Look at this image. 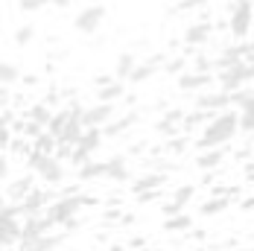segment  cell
Wrapping results in <instances>:
<instances>
[{"mask_svg":"<svg viewBox=\"0 0 254 251\" xmlns=\"http://www.w3.org/2000/svg\"><path fill=\"white\" fill-rule=\"evenodd\" d=\"M237 114H240V131L252 134V131H254V97H252L249 102H246V105H243V108H240Z\"/></svg>","mask_w":254,"mask_h":251,"instance_id":"27","label":"cell"},{"mask_svg":"<svg viewBox=\"0 0 254 251\" xmlns=\"http://www.w3.org/2000/svg\"><path fill=\"white\" fill-rule=\"evenodd\" d=\"M0 97H3V91H0Z\"/></svg>","mask_w":254,"mask_h":251,"instance_id":"49","label":"cell"},{"mask_svg":"<svg viewBox=\"0 0 254 251\" xmlns=\"http://www.w3.org/2000/svg\"><path fill=\"white\" fill-rule=\"evenodd\" d=\"M32 38H35V29L26 24V26H21L18 32H15V41L21 44V47H26V44H32Z\"/></svg>","mask_w":254,"mask_h":251,"instance_id":"35","label":"cell"},{"mask_svg":"<svg viewBox=\"0 0 254 251\" xmlns=\"http://www.w3.org/2000/svg\"><path fill=\"white\" fill-rule=\"evenodd\" d=\"M53 0H18V9L21 12H38V9H44V6H50Z\"/></svg>","mask_w":254,"mask_h":251,"instance_id":"34","label":"cell"},{"mask_svg":"<svg viewBox=\"0 0 254 251\" xmlns=\"http://www.w3.org/2000/svg\"><path fill=\"white\" fill-rule=\"evenodd\" d=\"M254 82V62H231L225 67H219V85H222V91H243V88H249Z\"/></svg>","mask_w":254,"mask_h":251,"instance_id":"3","label":"cell"},{"mask_svg":"<svg viewBox=\"0 0 254 251\" xmlns=\"http://www.w3.org/2000/svg\"><path fill=\"white\" fill-rule=\"evenodd\" d=\"M225 207H231V199H228V196H213V199L202 201L199 213H202V216H216V213H222Z\"/></svg>","mask_w":254,"mask_h":251,"instance_id":"24","label":"cell"},{"mask_svg":"<svg viewBox=\"0 0 254 251\" xmlns=\"http://www.w3.org/2000/svg\"><path fill=\"white\" fill-rule=\"evenodd\" d=\"M240 251H254V249H240Z\"/></svg>","mask_w":254,"mask_h":251,"instance_id":"47","label":"cell"},{"mask_svg":"<svg viewBox=\"0 0 254 251\" xmlns=\"http://www.w3.org/2000/svg\"><path fill=\"white\" fill-rule=\"evenodd\" d=\"M6 251H15V249H6Z\"/></svg>","mask_w":254,"mask_h":251,"instance_id":"48","label":"cell"},{"mask_svg":"<svg viewBox=\"0 0 254 251\" xmlns=\"http://www.w3.org/2000/svg\"><path fill=\"white\" fill-rule=\"evenodd\" d=\"M207 38H210V21H193V24L184 29V41L187 44H193V47H199V44H207Z\"/></svg>","mask_w":254,"mask_h":251,"instance_id":"15","label":"cell"},{"mask_svg":"<svg viewBox=\"0 0 254 251\" xmlns=\"http://www.w3.org/2000/svg\"><path fill=\"white\" fill-rule=\"evenodd\" d=\"M56 149H59V140L53 137L50 131H41L35 137V143H32V152H41V155H56Z\"/></svg>","mask_w":254,"mask_h":251,"instance_id":"25","label":"cell"},{"mask_svg":"<svg viewBox=\"0 0 254 251\" xmlns=\"http://www.w3.org/2000/svg\"><path fill=\"white\" fill-rule=\"evenodd\" d=\"M53 201V193L47 190H41V187H32L29 193H26L24 199L18 201V207H21V216H41L44 210H47V204Z\"/></svg>","mask_w":254,"mask_h":251,"instance_id":"7","label":"cell"},{"mask_svg":"<svg viewBox=\"0 0 254 251\" xmlns=\"http://www.w3.org/2000/svg\"><path fill=\"white\" fill-rule=\"evenodd\" d=\"M246 176H249V178H254V164H249V167H246Z\"/></svg>","mask_w":254,"mask_h":251,"instance_id":"45","label":"cell"},{"mask_svg":"<svg viewBox=\"0 0 254 251\" xmlns=\"http://www.w3.org/2000/svg\"><path fill=\"white\" fill-rule=\"evenodd\" d=\"M6 146H12V128H9L6 117H0V152L6 149Z\"/></svg>","mask_w":254,"mask_h":251,"instance_id":"33","label":"cell"},{"mask_svg":"<svg viewBox=\"0 0 254 251\" xmlns=\"http://www.w3.org/2000/svg\"><path fill=\"white\" fill-rule=\"evenodd\" d=\"M6 176H9V158H6V155L0 152V181H3Z\"/></svg>","mask_w":254,"mask_h":251,"instance_id":"40","label":"cell"},{"mask_svg":"<svg viewBox=\"0 0 254 251\" xmlns=\"http://www.w3.org/2000/svg\"><path fill=\"white\" fill-rule=\"evenodd\" d=\"M134 67H137V59H134L131 53H123V56L117 59V64H114V76H117L120 82H123V79H131Z\"/></svg>","mask_w":254,"mask_h":251,"instance_id":"21","label":"cell"},{"mask_svg":"<svg viewBox=\"0 0 254 251\" xmlns=\"http://www.w3.org/2000/svg\"><path fill=\"white\" fill-rule=\"evenodd\" d=\"M108 251H126V246H120V243H114V246H108Z\"/></svg>","mask_w":254,"mask_h":251,"instance_id":"44","label":"cell"},{"mask_svg":"<svg viewBox=\"0 0 254 251\" xmlns=\"http://www.w3.org/2000/svg\"><path fill=\"white\" fill-rule=\"evenodd\" d=\"M64 237H67L64 231H62V234H53V231H50V234H44V237H38V240L18 243V246H21L18 251H56L62 243H64Z\"/></svg>","mask_w":254,"mask_h":251,"instance_id":"12","label":"cell"},{"mask_svg":"<svg viewBox=\"0 0 254 251\" xmlns=\"http://www.w3.org/2000/svg\"><path fill=\"white\" fill-rule=\"evenodd\" d=\"M196 108L207 111V114H219V111H228L231 108V94L228 91H202L196 97Z\"/></svg>","mask_w":254,"mask_h":251,"instance_id":"10","label":"cell"},{"mask_svg":"<svg viewBox=\"0 0 254 251\" xmlns=\"http://www.w3.org/2000/svg\"><path fill=\"white\" fill-rule=\"evenodd\" d=\"M29 170L41 178L44 184H62L64 181V161H59L56 155H41V152H29Z\"/></svg>","mask_w":254,"mask_h":251,"instance_id":"4","label":"cell"},{"mask_svg":"<svg viewBox=\"0 0 254 251\" xmlns=\"http://www.w3.org/2000/svg\"><path fill=\"white\" fill-rule=\"evenodd\" d=\"M193 196H196V184H184V187H178L176 193H173V201H176L178 207H184Z\"/></svg>","mask_w":254,"mask_h":251,"instance_id":"32","label":"cell"},{"mask_svg":"<svg viewBox=\"0 0 254 251\" xmlns=\"http://www.w3.org/2000/svg\"><path fill=\"white\" fill-rule=\"evenodd\" d=\"M21 79V70L12 64V62H3L0 59V88H6V85H15Z\"/></svg>","mask_w":254,"mask_h":251,"instance_id":"29","label":"cell"},{"mask_svg":"<svg viewBox=\"0 0 254 251\" xmlns=\"http://www.w3.org/2000/svg\"><path fill=\"white\" fill-rule=\"evenodd\" d=\"M79 181H94V178H105V161H85L79 167Z\"/></svg>","mask_w":254,"mask_h":251,"instance_id":"18","label":"cell"},{"mask_svg":"<svg viewBox=\"0 0 254 251\" xmlns=\"http://www.w3.org/2000/svg\"><path fill=\"white\" fill-rule=\"evenodd\" d=\"M155 251H161V249H155Z\"/></svg>","mask_w":254,"mask_h":251,"instance_id":"50","label":"cell"},{"mask_svg":"<svg viewBox=\"0 0 254 251\" xmlns=\"http://www.w3.org/2000/svg\"><path fill=\"white\" fill-rule=\"evenodd\" d=\"M67 117H70V108L53 111V120H50V126H47V131H50L53 137H59V134H62V128H64V123H67Z\"/></svg>","mask_w":254,"mask_h":251,"instance_id":"30","label":"cell"},{"mask_svg":"<svg viewBox=\"0 0 254 251\" xmlns=\"http://www.w3.org/2000/svg\"><path fill=\"white\" fill-rule=\"evenodd\" d=\"M207 0H178L173 12H193V9H204Z\"/></svg>","mask_w":254,"mask_h":251,"instance_id":"36","label":"cell"},{"mask_svg":"<svg viewBox=\"0 0 254 251\" xmlns=\"http://www.w3.org/2000/svg\"><path fill=\"white\" fill-rule=\"evenodd\" d=\"M105 178L108 181H117V184H123L131 178L128 173V161L123 155H111V158H105Z\"/></svg>","mask_w":254,"mask_h":251,"instance_id":"13","label":"cell"},{"mask_svg":"<svg viewBox=\"0 0 254 251\" xmlns=\"http://www.w3.org/2000/svg\"><path fill=\"white\" fill-rule=\"evenodd\" d=\"M53 225L47 222V216L41 213V216H26L24 225H21V243H29V240H38V237H44V234H50Z\"/></svg>","mask_w":254,"mask_h":251,"instance_id":"11","label":"cell"},{"mask_svg":"<svg viewBox=\"0 0 254 251\" xmlns=\"http://www.w3.org/2000/svg\"><path fill=\"white\" fill-rule=\"evenodd\" d=\"M114 117H117L114 114V102H97V105L85 108L82 123H85V128H105Z\"/></svg>","mask_w":254,"mask_h":251,"instance_id":"9","label":"cell"},{"mask_svg":"<svg viewBox=\"0 0 254 251\" xmlns=\"http://www.w3.org/2000/svg\"><path fill=\"white\" fill-rule=\"evenodd\" d=\"M210 85V73H199V70H184L178 79L181 91H204Z\"/></svg>","mask_w":254,"mask_h":251,"instance_id":"16","label":"cell"},{"mask_svg":"<svg viewBox=\"0 0 254 251\" xmlns=\"http://www.w3.org/2000/svg\"><path fill=\"white\" fill-rule=\"evenodd\" d=\"M158 64H164V59H149V62H143V64H137L134 67V73H131V79L128 82H146V79H152L155 70H158Z\"/></svg>","mask_w":254,"mask_h":251,"instance_id":"20","label":"cell"},{"mask_svg":"<svg viewBox=\"0 0 254 251\" xmlns=\"http://www.w3.org/2000/svg\"><path fill=\"white\" fill-rule=\"evenodd\" d=\"M29 190H32V176H24V178H18V181H12V184H9L6 196L12 199V204H18V201L24 199Z\"/></svg>","mask_w":254,"mask_h":251,"instance_id":"19","label":"cell"},{"mask_svg":"<svg viewBox=\"0 0 254 251\" xmlns=\"http://www.w3.org/2000/svg\"><path fill=\"white\" fill-rule=\"evenodd\" d=\"M190 228H193V219H190L187 213H178V216L164 219V231H167V234H181V231H190Z\"/></svg>","mask_w":254,"mask_h":251,"instance_id":"26","label":"cell"},{"mask_svg":"<svg viewBox=\"0 0 254 251\" xmlns=\"http://www.w3.org/2000/svg\"><path fill=\"white\" fill-rule=\"evenodd\" d=\"M243 210H254V199H246V201H243Z\"/></svg>","mask_w":254,"mask_h":251,"instance_id":"43","label":"cell"},{"mask_svg":"<svg viewBox=\"0 0 254 251\" xmlns=\"http://www.w3.org/2000/svg\"><path fill=\"white\" fill-rule=\"evenodd\" d=\"M29 120H32L35 126H41V128H47L50 120H53V111L47 108V105H35V108L29 111Z\"/></svg>","mask_w":254,"mask_h":251,"instance_id":"31","label":"cell"},{"mask_svg":"<svg viewBox=\"0 0 254 251\" xmlns=\"http://www.w3.org/2000/svg\"><path fill=\"white\" fill-rule=\"evenodd\" d=\"M120 97H123V82H108V85H102L97 91V100L100 102H114Z\"/></svg>","mask_w":254,"mask_h":251,"instance_id":"28","label":"cell"},{"mask_svg":"<svg viewBox=\"0 0 254 251\" xmlns=\"http://www.w3.org/2000/svg\"><path fill=\"white\" fill-rule=\"evenodd\" d=\"M158 199H161V190H149V193L137 196V204H149V201H158Z\"/></svg>","mask_w":254,"mask_h":251,"instance_id":"38","label":"cell"},{"mask_svg":"<svg viewBox=\"0 0 254 251\" xmlns=\"http://www.w3.org/2000/svg\"><path fill=\"white\" fill-rule=\"evenodd\" d=\"M0 207H6V199H3V193H0Z\"/></svg>","mask_w":254,"mask_h":251,"instance_id":"46","label":"cell"},{"mask_svg":"<svg viewBox=\"0 0 254 251\" xmlns=\"http://www.w3.org/2000/svg\"><path fill=\"white\" fill-rule=\"evenodd\" d=\"M184 67H187V62H184V59H173V62L167 64V73H181Z\"/></svg>","mask_w":254,"mask_h":251,"instance_id":"39","label":"cell"},{"mask_svg":"<svg viewBox=\"0 0 254 251\" xmlns=\"http://www.w3.org/2000/svg\"><path fill=\"white\" fill-rule=\"evenodd\" d=\"M161 213L170 219V216H178V213H184V207H178L176 201L170 199V201H164V204H161Z\"/></svg>","mask_w":254,"mask_h":251,"instance_id":"37","label":"cell"},{"mask_svg":"<svg viewBox=\"0 0 254 251\" xmlns=\"http://www.w3.org/2000/svg\"><path fill=\"white\" fill-rule=\"evenodd\" d=\"M21 225H24V216H21V207L18 204H6L0 207V249H15L21 243Z\"/></svg>","mask_w":254,"mask_h":251,"instance_id":"5","label":"cell"},{"mask_svg":"<svg viewBox=\"0 0 254 251\" xmlns=\"http://www.w3.org/2000/svg\"><path fill=\"white\" fill-rule=\"evenodd\" d=\"M134 120H137V114H126V117H120V120L114 117L111 123L105 126V134H108V137H120V134H126L128 128L134 126Z\"/></svg>","mask_w":254,"mask_h":251,"instance_id":"22","label":"cell"},{"mask_svg":"<svg viewBox=\"0 0 254 251\" xmlns=\"http://www.w3.org/2000/svg\"><path fill=\"white\" fill-rule=\"evenodd\" d=\"M143 243H146V240H143V237H134V240H128V249H140V246H143Z\"/></svg>","mask_w":254,"mask_h":251,"instance_id":"41","label":"cell"},{"mask_svg":"<svg viewBox=\"0 0 254 251\" xmlns=\"http://www.w3.org/2000/svg\"><path fill=\"white\" fill-rule=\"evenodd\" d=\"M237 131H240V114L228 108V111H219V114H213L204 128L199 131V140H196V146L199 152L204 149H222L225 143H231L234 137H237Z\"/></svg>","mask_w":254,"mask_h":251,"instance_id":"1","label":"cell"},{"mask_svg":"<svg viewBox=\"0 0 254 251\" xmlns=\"http://www.w3.org/2000/svg\"><path fill=\"white\" fill-rule=\"evenodd\" d=\"M222 161H225V152L222 149H204V152H199V158H196V167H199V170H216Z\"/></svg>","mask_w":254,"mask_h":251,"instance_id":"17","label":"cell"},{"mask_svg":"<svg viewBox=\"0 0 254 251\" xmlns=\"http://www.w3.org/2000/svg\"><path fill=\"white\" fill-rule=\"evenodd\" d=\"M164 184H167L164 173H146V176H137L131 181V190H134V196H140V193H149V190H161Z\"/></svg>","mask_w":254,"mask_h":251,"instance_id":"14","label":"cell"},{"mask_svg":"<svg viewBox=\"0 0 254 251\" xmlns=\"http://www.w3.org/2000/svg\"><path fill=\"white\" fill-rule=\"evenodd\" d=\"M228 29L237 41H246L254 29V3L252 0H234L228 15Z\"/></svg>","mask_w":254,"mask_h":251,"instance_id":"6","label":"cell"},{"mask_svg":"<svg viewBox=\"0 0 254 251\" xmlns=\"http://www.w3.org/2000/svg\"><path fill=\"white\" fill-rule=\"evenodd\" d=\"M88 204H100V199H94V196H82V193H64V196H59V199H53L50 204H47L44 216H47V222H50L53 228H62L64 222L76 219L79 210L88 207Z\"/></svg>","mask_w":254,"mask_h":251,"instance_id":"2","label":"cell"},{"mask_svg":"<svg viewBox=\"0 0 254 251\" xmlns=\"http://www.w3.org/2000/svg\"><path fill=\"white\" fill-rule=\"evenodd\" d=\"M181 126H184V114H181V111H167L164 120L158 123V131H161V134H176Z\"/></svg>","mask_w":254,"mask_h":251,"instance_id":"23","label":"cell"},{"mask_svg":"<svg viewBox=\"0 0 254 251\" xmlns=\"http://www.w3.org/2000/svg\"><path fill=\"white\" fill-rule=\"evenodd\" d=\"M67 3L70 0H53V6H59V9H67Z\"/></svg>","mask_w":254,"mask_h":251,"instance_id":"42","label":"cell"},{"mask_svg":"<svg viewBox=\"0 0 254 251\" xmlns=\"http://www.w3.org/2000/svg\"><path fill=\"white\" fill-rule=\"evenodd\" d=\"M102 21H105V6H100V3H91V6H85V9L76 15L73 26H76L82 35H91V32H97V29H100Z\"/></svg>","mask_w":254,"mask_h":251,"instance_id":"8","label":"cell"}]
</instances>
